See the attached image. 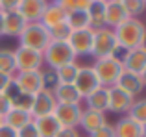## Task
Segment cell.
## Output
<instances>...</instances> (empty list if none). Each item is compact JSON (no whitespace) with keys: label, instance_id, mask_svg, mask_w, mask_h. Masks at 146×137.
<instances>
[{"label":"cell","instance_id":"d6986e66","mask_svg":"<svg viewBox=\"0 0 146 137\" xmlns=\"http://www.w3.org/2000/svg\"><path fill=\"white\" fill-rule=\"evenodd\" d=\"M54 98L57 104H82L83 96L76 91L74 85H63V83H56L52 87Z\"/></svg>","mask_w":146,"mask_h":137},{"label":"cell","instance_id":"74e56055","mask_svg":"<svg viewBox=\"0 0 146 137\" xmlns=\"http://www.w3.org/2000/svg\"><path fill=\"white\" fill-rule=\"evenodd\" d=\"M56 137H80L78 128H61Z\"/></svg>","mask_w":146,"mask_h":137},{"label":"cell","instance_id":"9a60e30c","mask_svg":"<svg viewBox=\"0 0 146 137\" xmlns=\"http://www.w3.org/2000/svg\"><path fill=\"white\" fill-rule=\"evenodd\" d=\"M107 122V117L106 113H100V111H93V109H83L82 113V119H80V124L78 126L85 132L87 135H91L93 132L100 130L102 126H106Z\"/></svg>","mask_w":146,"mask_h":137},{"label":"cell","instance_id":"8992f818","mask_svg":"<svg viewBox=\"0 0 146 137\" xmlns=\"http://www.w3.org/2000/svg\"><path fill=\"white\" fill-rule=\"evenodd\" d=\"M13 87L17 93L35 96L39 91L46 87L44 70H30V72H15L13 74Z\"/></svg>","mask_w":146,"mask_h":137},{"label":"cell","instance_id":"ac0fdd59","mask_svg":"<svg viewBox=\"0 0 146 137\" xmlns=\"http://www.w3.org/2000/svg\"><path fill=\"white\" fill-rule=\"evenodd\" d=\"M26 26V21L21 17V13H19L17 9L13 11H4V33L2 37H19L21 35V32L24 30Z\"/></svg>","mask_w":146,"mask_h":137},{"label":"cell","instance_id":"2e32d148","mask_svg":"<svg viewBox=\"0 0 146 137\" xmlns=\"http://www.w3.org/2000/svg\"><path fill=\"white\" fill-rule=\"evenodd\" d=\"M128 19H129V15L126 13L122 2H115V0H107L106 2V26L107 28L115 30L117 26H120Z\"/></svg>","mask_w":146,"mask_h":137},{"label":"cell","instance_id":"8d00e7d4","mask_svg":"<svg viewBox=\"0 0 146 137\" xmlns=\"http://www.w3.org/2000/svg\"><path fill=\"white\" fill-rule=\"evenodd\" d=\"M19 2L21 0H0V9L2 11H13V9H17Z\"/></svg>","mask_w":146,"mask_h":137},{"label":"cell","instance_id":"d4e9b609","mask_svg":"<svg viewBox=\"0 0 146 137\" xmlns=\"http://www.w3.org/2000/svg\"><path fill=\"white\" fill-rule=\"evenodd\" d=\"M78 68H80V65H78L76 61L57 67L56 70H52V72H54V76H56V83L72 85V83H74V80H76V74H78Z\"/></svg>","mask_w":146,"mask_h":137},{"label":"cell","instance_id":"8fae6325","mask_svg":"<svg viewBox=\"0 0 146 137\" xmlns=\"http://www.w3.org/2000/svg\"><path fill=\"white\" fill-rule=\"evenodd\" d=\"M72 85H74L76 91L85 98L87 94L93 93L96 87H100V83H98V80H96V74H94L93 67L89 65V67H80L78 68V74H76V80H74Z\"/></svg>","mask_w":146,"mask_h":137},{"label":"cell","instance_id":"5b68a950","mask_svg":"<svg viewBox=\"0 0 146 137\" xmlns=\"http://www.w3.org/2000/svg\"><path fill=\"white\" fill-rule=\"evenodd\" d=\"M118 50H120V48H118V43H117V37H115L113 30L107 28V26L94 30V33H93V50H91V56H93L94 59L117 56Z\"/></svg>","mask_w":146,"mask_h":137},{"label":"cell","instance_id":"b9f144b4","mask_svg":"<svg viewBox=\"0 0 146 137\" xmlns=\"http://www.w3.org/2000/svg\"><path fill=\"white\" fill-rule=\"evenodd\" d=\"M141 82H143V87H146V67H144V70L143 72H141Z\"/></svg>","mask_w":146,"mask_h":137},{"label":"cell","instance_id":"f35d334b","mask_svg":"<svg viewBox=\"0 0 146 137\" xmlns=\"http://www.w3.org/2000/svg\"><path fill=\"white\" fill-rule=\"evenodd\" d=\"M0 137H17V130L9 128L7 124H0Z\"/></svg>","mask_w":146,"mask_h":137},{"label":"cell","instance_id":"9c48e42d","mask_svg":"<svg viewBox=\"0 0 146 137\" xmlns=\"http://www.w3.org/2000/svg\"><path fill=\"white\" fill-rule=\"evenodd\" d=\"M93 28H85V30H72L70 37H68V45L74 50L76 58L78 56H91L93 50Z\"/></svg>","mask_w":146,"mask_h":137},{"label":"cell","instance_id":"f1b7e54d","mask_svg":"<svg viewBox=\"0 0 146 137\" xmlns=\"http://www.w3.org/2000/svg\"><path fill=\"white\" fill-rule=\"evenodd\" d=\"M0 72H6V74H15L17 72L15 56H13V50H9V48H0Z\"/></svg>","mask_w":146,"mask_h":137},{"label":"cell","instance_id":"7bdbcfd3","mask_svg":"<svg viewBox=\"0 0 146 137\" xmlns=\"http://www.w3.org/2000/svg\"><path fill=\"white\" fill-rule=\"evenodd\" d=\"M143 137H146V122L143 124Z\"/></svg>","mask_w":146,"mask_h":137},{"label":"cell","instance_id":"44dd1931","mask_svg":"<svg viewBox=\"0 0 146 137\" xmlns=\"http://www.w3.org/2000/svg\"><path fill=\"white\" fill-rule=\"evenodd\" d=\"M115 137H143V124L135 122L128 115L115 122Z\"/></svg>","mask_w":146,"mask_h":137},{"label":"cell","instance_id":"83f0119b","mask_svg":"<svg viewBox=\"0 0 146 137\" xmlns=\"http://www.w3.org/2000/svg\"><path fill=\"white\" fill-rule=\"evenodd\" d=\"M128 117L133 119L135 122H139V124L146 122V96H141V98H135V100H133L131 108L128 109Z\"/></svg>","mask_w":146,"mask_h":137},{"label":"cell","instance_id":"f907efd6","mask_svg":"<svg viewBox=\"0 0 146 137\" xmlns=\"http://www.w3.org/2000/svg\"><path fill=\"white\" fill-rule=\"evenodd\" d=\"M80 137H82V135H80Z\"/></svg>","mask_w":146,"mask_h":137},{"label":"cell","instance_id":"ffe728a7","mask_svg":"<svg viewBox=\"0 0 146 137\" xmlns=\"http://www.w3.org/2000/svg\"><path fill=\"white\" fill-rule=\"evenodd\" d=\"M117 87H120L122 91H126L128 94H131V96H139L141 93H143V82H141V76L139 74H133V72H128V70H122V74L118 76L117 83H115Z\"/></svg>","mask_w":146,"mask_h":137},{"label":"cell","instance_id":"f546056e","mask_svg":"<svg viewBox=\"0 0 146 137\" xmlns=\"http://www.w3.org/2000/svg\"><path fill=\"white\" fill-rule=\"evenodd\" d=\"M122 6L129 15V19H141V15L146 13L144 0H122Z\"/></svg>","mask_w":146,"mask_h":137},{"label":"cell","instance_id":"484cf974","mask_svg":"<svg viewBox=\"0 0 146 137\" xmlns=\"http://www.w3.org/2000/svg\"><path fill=\"white\" fill-rule=\"evenodd\" d=\"M89 13V21H91V28L98 30L106 26V2H96L94 0L91 4V7L87 9Z\"/></svg>","mask_w":146,"mask_h":137},{"label":"cell","instance_id":"603a6c76","mask_svg":"<svg viewBox=\"0 0 146 137\" xmlns=\"http://www.w3.org/2000/svg\"><path fill=\"white\" fill-rule=\"evenodd\" d=\"M65 21H67V11H65L59 4L52 2V4L46 6V9H44V13H43V17H41L39 22L43 26H46V28H52V26L59 24V22H65Z\"/></svg>","mask_w":146,"mask_h":137},{"label":"cell","instance_id":"ee69618b","mask_svg":"<svg viewBox=\"0 0 146 137\" xmlns=\"http://www.w3.org/2000/svg\"><path fill=\"white\" fill-rule=\"evenodd\" d=\"M52 2H56V4H59V2H63V0H52Z\"/></svg>","mask_w":146,"mask_h":137},{"label":"cell","instance_id":"e575fe53","mask_svg":"<svg viewBox=\"0 0 146 137\" xmlns=\"http://www.w3.org/2000/svg\"><path fill=\"white\" fill-rule=\"evenodd\" d=\"M13 87V74L0 72V93H7Z\"/></svg>","mask_w":146,"mask_h":137},{"label":"cell","instance_id":"7402d4cb","mask_svg":"<svg viewBox=\"0 0 146 137\" xmlns=\"http://www.w3.org/2000/svg\"><path fill=\"white\" fill-rule=\"evenodd\" d=\"M33 124H35L37 132H39V137H56L57 132L61 130V124L59 120L52 115H44V117H39V119H33Z\"/></svg>","mask_w":146,"mask_h":137},{"label":"cell","instance_id":"3957f363","mask_svg":"<svg viewBox=\"0 0 146 137\" xmlns=\"http://www.w3.org/2000/svg\"><path fill=\"white\" fill-rule=\"evenodd\" d=\"M17 39H19V47L33 48V50H39V52H43L52 41L48 28L43 26L41 22H26L24 30L21 32V35Z\"/></svg>","mask_w":146,"mask_h":137},{"label":"cell","instance_id":"e0dca14e","mask_svg":"<svg viewBox=\"0 0 146 137\" xmlns=\"http://www.w3.org/2000/svg\"><path fill=\"white\" fill-rule=\"evenodd\" d=\"M85 109H93V111L106 113L109 109V89L107 87H96L93 93H89L85 98Z\"/></svg>","mask_w":146,"mask_h":137},{"label":"cell","instance_id":"ba28073f","mask_svg":"<svg viewBox=\"0 0 146 137\" xmlns=\"http://www.w3.org/2000/svg\"><path fill=\"white\" fill-rule=\"evenodd\" d=\"M82 113V104H56V109H54V117L59 120L63 128H76L80 124Z\"/></svg>","mask_w":146,"mask_h":137},{"label":"cell","instance_id":"30bf717a","mask_svg":"<svg viewBox=\"0 0 146 137\" xmlns=\"http://www.w3.org/2000/svg\"><path fill=\"white\" fill-rule=\"evenodd\" d=\"M56 98H54V93L52 89L44 87L43 91L33 96V106H32V117L33 119H39V117H44V115H52L54 109H56Z\"/></svg>","mask_w":146,"mask_h":137},{"label":"cell","instance_id":"4fadbf2b","mask_svg":"<svg viewBox=\"0 0 146 137\" xmlns=\"http://www.w3.org/2000/svg\"><path fill=\"white\" fill-rule=\"evenodd\" d=\"M120 61H122L124 70L133 72V74H141V72L144 70V67H146V45L124 52L122 58H120Z\"/></svg>","mask_w":146,"mask_h":137},{"label":"cell","instance_id":"cb8c5ba5","mask_svg":"<svg viewBox=\"0 0 146 137\" xmlns=\"http://www.w3.org/2000/svg\"><path fill=\"white\" fill-rule=\"evenodd\" d=\"M32 120H33V117L30 111H24V109H19V108H11V111L2 119V122L7 124L9 128H13V130H21L22 126H26Z\"/></svg>","mask_w":146,"mask_h":137},{"label":"cell","instance_id":"1f68e13d","mask_svg":"<svg viewBox=\"0 0 146 137\" xmlns=\"http://www.w3.org/2000/svg\"><path fill=\"white\" fill-rule=\"evenodd\" d=\"M13 100V108H19V109H24V111H30L32 113V106H33V96L30 94H22V93H17L11 96Z\"/></svg>","mask_w":146,"mask_h":137},{"label":"cell","instance_id":"4316f807","mask_svg":"<svg viewBox=\"0 0 146 137\" xmlns=\"http://www.w3.org/2000/svg\"><path fill=\"white\" fill-rule=\"evenodd\" d=\"M70 30H85V28H91V21H89V13L87 11H82V9H74L70 13H67V21Z\"/></svg>","mask_w":146,"mask_h":137},{"label":"cell","instance_id":"6da1fadb","mask_svg":"<svg viewBox=\"0 0 146 137\" xmlns=\"http://www.w3.org/2000/svg\"><path fill=\"white\" fill-rule=\"evenodd\" d=\"M117 37L118 48L124 52L133 50L146 45V24L143 19H128L113 30Z\"/></svg>","mask_w":146,"mask_h":137},{"label":"cell","instance_id":"4dcf8cb0","mask_svg":"<svg viewBox=\"0 0 146 137\" xmlns=\"http://www.w3.org/2000/svg\"><path fill=\"white\" fill-rule=\"evenodd\" d=\"M48 32H50V39H54V41H68L72 30L68 28L67 22H59V24L48 28Z\"/></svg>","mask_w":146,"mask_h":137},{"label":"cell","instance_id":"f6af8a7d","mask_svg":"<svg viewBox=\"0 0 146 137\" xmlns=\"http://www.w3.org/2000/svg\"><path fill=\"white\" fill-rule=\"evenodd\" d=\"M96 2H107V0H96Z\"/></svg>","mask_w":146,"mask_h":137},{"label":"cell","instance_id":"5bb4252c","mask_svg":"<svg viewBox=\"0 0 146 137\" xmlns=\"http://www.w3.org/2000/svg\"><path fill=\"white\" fill-rule=\"evenodd\" d=\"M135 96L128 94L126 91H122L120 87L113 85L109 87V109L107 111H113V113H128V109L131 108Z\"/></svg>","mask_w":146,"mask_h":137},{"label":"cell","instance_id":"ab89813d","mask_svg":"<svg viewBox=\"0 0 146 137\" xmlns=\"http://www.w3.org/2000/svg\"><path fill=\"white\" fill-rule=\"evenodd\" d=\"M93 2L94 0H74V7L76 9H82V11H87Z\"/></svg>","mask_w":146,"mask_h":137},{"label":"cell","instance_id":"836d02e7","mask_svg":"<svg viewBox=\"0 0 146 137\" xmlns=\"http://www.w3.org/2000/svg\"><path fill=\"white\" fill-rule=\"evenodd\" d=\"M17 137H39V132H37L33 120L28 122L26 126H22L21 130H17Z\"/></svg>","mask_w":146,"mask_h":137},{"label":"cell","instance_id":"52a82bcc","mask_svg":"<svg viewBox=\"0 0 146 137\" xmlns=\"http://www.w3.org/2000/svg\"><path fill=\"white\" fill-rule=\"evenodd\" d=\"M15 56V67L17 72H30V70H43V52L33 50L26 47H17L13 50Z\"/></svg>","mask_w":146,"mask_h":137},{"label":"cell","instance_id":"681fc988","mask_svg":"<svg viewBox=\"0 0 146 137\" xmlns=\"http://www.w3.org/2000/svg\"><path fill=\"white\" fill-rule=\"evenodd\" d=\"M144 24H146V22H144Z\"/></svg>","mask_w":146,"mask_h":137},{"label":"cell","instance_id":"c3c4849f","mask_svg":"<svg viewBox=\"0 0 146 137\" xmlns=\"http://www.w3.org/2000/svg\"><path fill=\"white\" fill-rule=\"evenodd\" d=\"M144 4H146V0H144Z\"/></svg>","mask_w":146,"mask_h":137},{"label":"cell","instance_id":"7a4b0ae2","mask_svg":"<svg viewBox=\"0 0 146 137\" xmlns=\"http://www.w3.org/2000/svg\"><path fill=\"white\" fill-rule=\"evenodd\" d=\"M96 74V80L100 83V87H113L117 83L118 76L122 74L124 67H122V61L118 56H109V58H102L96 59L94 65H91Z\"/></svg>","mask_w":146,"mask_h":137},{"label":"cell","instance_id":"7c38bea8","mask_svg":"<svg viewBox=\"0 0 146 137\" xmlns=\"http://www.w3.org/2000/svg\"><path fill=\"white\" fill-rule=\"evenodd\" d=\"M48 4V0H21L17 11L26 22H39Z\"/></svg>","mask_w":146,"mask_h":137},{"label":"cell","instance_id":"d6a6232c","mask_svg":"<svg viewBox=\"0 0 146 137\" xmlns=\"http://www.w3.org/2000/svg\"><path fill=\"white\" fill-rule=\"evenodd\" d=\"M11 108H13L11 96L7 93H0V119H4V117L11 111Z\"/></svg>","mask_w":146,"mask_h":137},{"label":"cell","instance_id":"d590c367","mask_svg":"<svg viewBox=\"0 0 146 137\" xmlns=\"http://www.w3.org/2000/svg\"><path fill=\"white\" fill-rule=\"evenodd\" d=\"M89 137H115V128L111 126V124H106V126H102L100 130L93 132Z\"/></svg>","mask_w":146,"mask_h":137},{"label":"cell","instance_id":"bcb514c9","mask_svg":"<svg viewBox=\"0 0 146 137\" xmlns=\"http://www.w3.org/2000/svg\"><path fill=\"white\" fill-rule=\"evenodd\" d=\"M115 2H122V0H115Z\"/></svg>","mask_w":146,"mask_h":137},{"label":"cell","instance_id":"7dc6e473","mask_svg":"<svg viewBox=\"0 0 146 137\" xmlns=\"http://www.w3.org/2000/svg\"><path fill=\"white\" fill-rule=\"evenodd\" d=\"M0 124H2V119H0Z\"/></svg>","mask_w":146,"mask_h":137},{"label":"cell","instance_id":"277c9868","mask_svg":"<svg viewBox=\"0 0 146 137\" xmlns=\"http://www.w3.org/2000/svg\"><path fill=\"white\" fill-rule=\"evenodd\" d=\"M43 61L50 67V70H56L57 67L76 61V54L70 48L68 41H50L48 47L43 50Z\"/></svg>","mask_w":146,"mask_h":137},{"label":"cell","instance_id":"60d3db41","mask_svg":"<svg viewBox=\"0 0 146 137\" xmlns=\"http://www.w3.org/2000/svg\"><path fill=\"white\" fill-rule=\"evenodd\" d=\"M2 33H4V11L0 9V37H2Z\"/></svg>","mask_w":146,"mask_h":137}]
</instances>
